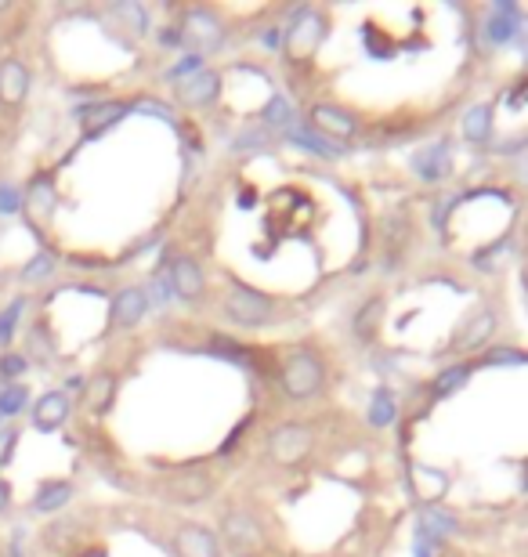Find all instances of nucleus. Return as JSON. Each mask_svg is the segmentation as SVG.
<instances>
[{"label": "nucleus", "mask_w": 528, "mask_h": 557, "mask_svg": "<svg viewBox=\"0 0 528 557\" xmlns=\"http://www.w3.org/2000/svg\"><path fill=\"white\" fill-rule=\"evenodd\" d=\"M69 420V395L66 391H48V395H40V402L33 406V427L51 435L58 427Z\"/></svg>", "instance_id": "8"}, {"label": "nucleus", "mask_w": 528, "mask_h": 557, "mask_svg": "<svg viewBox=\"0 0 528 557\" xmlns=\"http://www.w3.org/2000/svg\"><path fill=\"white\" fill-rule=\"evenodd\" d=\"M22 308H26V301H15L4 308V315H0V344H8L11 333H15V322H19Z\"/></svg>", "instance_id": "30"}, {"label": "nucleus", "mask_w": 528, "mask_h": 557, "mask_svg": "<svg viewBox=\"0 0 528 557\" xmlns=\"http://www.w3.org/2000/svg\"><path fill=\"white\" fill-rule=\"evenodd\" d=\"M264 123H268V127H286V123H290V105L279 95H275L272 102H268V109H264Z\"/></svg>", "instance_id": "31"}, {"label": "nucleus", "mask_w": 528, "mask_h": 557, "mask_svg": "<svg viewBox=\"0 0 528 557\" xmlns=\"http://www.w3.org/2000/svg\"><path fill=\"white\" fill-rule=\"evenodd\" d=\"M51 272H55V257L37 254L26 268H22V279H26V283H40V279H48Z\"/></svg>", "instance_id": "28"}, {"label": "nucleus", "mask_w": 528, "mask_h": 557, "mask_svg": "<svg viewBox=\"0 0 528 557\" xmlns=\"http://www.w3.org/2000/svg\"><path fill=\"white\" fill-rule=\"evenodd\" d=\"M528 362V355H521L518 348H496L485 355V366H521Z\"/></svg>", "instance_id": "29"}, {"label": "nucleus", "mask_w": 528, "mask_h": 557, "mask_svg": "<svg viewBox=\"0 0 528 557\" xmlns=\"http://www.w3.org/2000/svg\"><path fill=\"white\" fill-rule=\"evenodd\" d=\"M217 91H221V76L210 73V69H203V73L189 76V80L181 84L178 98H181V102H185V105H189V109H203V105L214 102Z\"/></svg>", "instance_id": "13"}, {"label": "nucleus", "mask_w": 528, "mask_h": 557, "mask_svg": "<svg viewBox=\"0 0 528 557\" xmlns=\"http://www.w3.org/2000/svg\"><path fill=\"white\" fill-rule=\"evenodd\" d=\"M113 398H116V377L113 373H98L84 391V402L91 413H109L113 409Z\"/></svg>", "instance_id": "18"}, {"label": "nucleus", "mask_w": 528, "mask_h": 557, "mask_svg": "<svg viewBox=\"0 0 528 557\" xmlns=\"http://www.w3.org/2000/svg\"><path fill=\"white\" fill-rule=\"evenodd\" d=\"M145 312H149V297L138 286H127V290H120L113 297V326L131 330V326H138L145 319Z\"/></svg>", "instance_id": "11"}, {"label": "nucleus", "mask_w": 528, "mask_h": 557, "mask_svg": "<svg viewBox=\"0 0 528 557\" xmlns=\"http://www.w3.org/2000/svg\"><path fill=\"white\" fill-rule=\"evenodd\" d=\"M131 113V105L123 102H102L95 109H87L84 113V127H87V138H98L102 131H109L113 123H120V116Z\"/></svg>", "instance_id": "16"}, {"label": "nucleus", "mask_w": 528, "mask_h": 557, "mask_svg": "<svg viewBox=\"0 0 528 557\" xmlns=\"http://www.w3.org/2000/svg\"><path fill=\"white\" fill-rule=\"evenodd\" d=\"M0 369H4V377H15V373H22V369H26V359H19V355H4Z\"/></svg>", "instance_id": "35"}, {"label": "nucleus", "mask_w": 528, "mask_h": 557, "mask_svg": "<svg viewBox=\"0 0 528 557\" xmlns=\"http://www.w3.org/2000/svg\"><path fill=\"white\" fill-rule=\"evenodd\" d=\"M312 131L330 134V138H344V142H348V138L359 134V116H351L348 109H340V105H315Z\"/></svg>", "instance_id": "5"}, {"label": "nucleus", "mask_w": 528, "mask_h": 557, "mask_svg": "<svg viewBox=\"0 0 528 557\" xmlns=\"http://www.w3.org/2000/svg\"><path fill=\"white\" fill-rule=\"evenodd\" d=\"M474 373V366H467V362H463V366H453V369H445V373H438V377H434V398H449V395H456V391L463 388V384H467V377H471Z\"/></svg>", "instance_id": "25"}, {"label": "nucleus", "mask_w": 528, "mask_h": 557, "mask_svg": "<svg viewBox=\"0 0 528 557\" xmlns=\"http://www.w3.org/2000/svg\"><path fill=\"white\" fill-rule=\"evenodd\" d=\"M210 496V478L207 474H181L170 482V500H181V503H199Z\"/></svg>", "instance_id": "19"}, {"label": "nucleus", "mask_w": 528, "mask_h": 557, "mask_svg": "<svg viewBox=\"0 0 528 557\" xmlns=\"http://www.w3.org/2000/svg\"><path fill=\"white\" fill-rule=\"evenodd\" d=\"M312 445L315 438L308 424H279L272 431V438H268V456L279 467H297L304 456L312 453Z\"/></svg>", "instance_id": "3"}, {"label": "nucleus", "mask_w": 528, "mask_h": 557, "mask_svg": "<svg viewBox=\"0 0 528 557\" xmlns=\"http://www.w3.org/2000/svg\"><path fill=\"white\" fill-rule=\"evenodd\" d=\"M398 420V402L387 388H380L369 402V424L373 427H391Z\"/></svg>", "instance_id": "24"}, {"label": "nucleus", "mask_w": 528, "mask_h": 557, "mask_svg": "<svg viewBox=\"0 0 528 557\" xmlns=\"http://www.w3.org/2000/svg\"><path fill=\"white\" fill-rule=\"evenodd\" d=\"M174 554L178 557H221V539L203 525H181L174 532Z\"/></svg>", "instance_id": "6"}, {"label": "nucleus", "mask_w": 528, "mask_h": 557, "mask_svg": "<svg viewBox=\"0 0 528 557\" xmlns=\"http://www.w3.org/2000/svg\"><path fill=\"white\" fill-rule=\"evenodd\" d=\"M492 330H496V312H492V308H481V312H474L471 319L460 326V333L453 337V351L481 348V344L492 337Z\"/></svg>", "instance_id": "10"}, {"label": "nucleus", "mask_w": 528, "mask_h": 557, "mask_svg": "<svg viewBox=\"0 0 528 557\" xmlns=\"http://www.w3.org/2000/svg\"><path fill=\"white\" fill-rule=\"evenodd\" d=\"M264 44H268V48H279V29H272V33L264 37Z\"/></svg>", "instance_id": "37"}, {"label": "nucleus", "mask_w": 528, "mask_h": 557, "mask_svg": "<svg viewBox=\"0 0 528 557\" xmlns=\"http://www.w3.org/2000/svg\"><path fill=\"white\" fill-rule=\"evenodd\" d=\"M29 91V73L22 66L19 58H8V62H0V98L8 105H19Z\"/></svg>", "instance_id": "14"}, {"label": "nucleus", "mask_w": 528, "mask_h": 557, "mask_svg": "<svg viewBox=\"0 0 528 557\" xmlns=\"http://www.w3.org/2000/svg\"><path fill=\"white\" fill-rule=\"evenodd\" d=\"M225 315L243 330H261V326H272L275 319V301L257 293L254 286L232 283V293L225 301Z\"/></svg>", "instance_id": "2"}, {"label": "nucleus", "mask_w": 528, "mask_h": 557, "mask_svg": "<svg viewBox=\"0 0 528 557\" xmlns=\"http://www.w3.org/2000/svg\"><path fill=\"white\" fill-rule=\"evenodd\" d=\"M196 73H203V58L199 55H189L181 66H174L170 69V80H181V76H196Z\"/></svg>", "instance_id": "32"}, {"label": "nucleus", "mask_w": 528, "mask_h": 557, "mask_svg": "<svg viewBox=\"0 0 528 557\" xmlns=\"http://www.w3.org/2000/svg\"><path fill=\"white\" fill-rule=\"evenodd\" d=\"M518 19V4H496L489 22H485V33H489L492 44H510L514 33H518Z\"/></svg>", "instance_id": "15"}, {"label": "nucleus", "mask_w": 528, "mask_h": 557, "mask_svg": "<svg viewBox=\"0 0 528 557\" xmlns=\"http://www.w3.org/2000/svg\"><path fill=\"white\" fill-rule=\"evenodd\" d=\"M170 290L189 304H196L203 297L207 283H203V272H199V265L192 257H174V265H170Z\"/></svg>", "instance_id": "7"}, {"label": "nucleus", "mask_w": 528, "mask_h": 557, "mask_svg": "<svg viewBox=\"0 0 528 557\" xmlns=\"http://www.w3.org/2000/svg\"><path fill=\"white\" fill-rule=\"evenodd\" d=\"M26 388L22 384H8V388L0 391V416H15L26 409Z\"/></svg>", "instance_id": "27"}, {"label": "nucleus", "mask_w": 528, "mask_h": 557, "mask_svg": "<svg viewBox=\"0 0 528 557\" xmlns=\"http://www.w3.org/2000/svg\"><path fill=\"white\" fill-rule=\"evenodd\" d=\"M4 507H8V485L0 482V510H4Z\"/></svg>", "instance_id": "38"}, {"label": "nucleus", "mask_w": 528, "mask_h": 557, "mask_svg": "<svg viewBox=\"0 0 528 557\" xmlns=\"http://www.w3.org/2000/svg\"><path fill=\"white\" fill-rule=\"evenodd\" d=\"M322 40H326V19H322L319 11L304 8L301 15H297V22L290 26V33H286V58H290V62L312 58Z\"/></svg>", "instance_id": "4"}, {"label": "nucleus", "mask_w": 528, "mask_h": 557, "mask_svg": "<svg viewBox=\"0 0 528 557\" xmlns=\"http://www.w3.org/2000/svg\"><path fill=\"white\" fill-rule=\"evenodd\" d=\"M449 163H453V145L438 142V145H431V149L416 152L413 170H416V178H420V181L434 185V181H442L445 174H449Z\"/></svg>", "instance_id": "9"}, {"label": "nucleus", "mask_w": 528, "mask_h": 557, "mask_svg": "<svg viewBox=\"0 0 528 557\" xmlns=\"http://www.w3.org/2000/svg\"><path fill=\"white\" fill-rule=\"evenodd\" d=\"M26 207L37 221H48L55 214V181L51 178H37L26 189Z\"/></svg>", "instance_id": "17"}, {"label": "nucleus", "mask_w": 528, "mask_h": 557, "mask_svg": "<svg viewBox=\"0 0 528 557\" xmlns=\"http://www.w3.org/2000/svg\"><path fill=\"white\" fill-rule=\"evenodd\" d=\"M384 312H387L384 297H373V301L362 304L359 312H355V326H351V330H355V337H359V340H373V337H377Z\"/></svg>", "instance_id": "20"}, {"label": "nucleus", "mask_w": 528, "mask_h": 557, "mask_svg": "<svg viewBox=\"0 0 528 557\" xmlns=\"http://www.w3.org/2000/svg\"><path fill=\"white\" fill-rule=\"evenodd\" d=\"M290 142L301 145V149H308V152H315V156H326V160H340V156H344V149H337V145L326 142V138L315 131H293Z\"/></svg>", "instance_id": "26"}, {"label": "nucleus", "mask_w": 528, "mask_h": 557, "mask_svg": "<svg viewBox=\"0 0 528 557\" xmlns=\"http://www.w3.org/2000/svg\"><path fill=\"white\" fill-rule=\"evenodd\" d=\"M525 246H528V221H525Z\"/></svg>", "instance_id": "39"}, {"label": "nucleus", "mask_w": 528, "mask_h": 557, "mask_svg": "<svg viewBox=\"0 0 528 557\" xmlns=\"http://www.w3.org/2000/svg\"><path fill=\"white\" fill-rule=\"evenodd\" d=\"M514 174H518V181H521V185H528V152H525V156H521V160H518V167H514Z\"/></svg>", "instance_id": "36"}, {"label": "nucleus", "mask_w": 528, "mask_h": 557, "mask_svg": "<svg viewBox=\"0 0 528 557\" xmlns=\"http://www.w3.org/2000/svg\"><path fill=\"white\" fill-rule=\"evenodd\" d=\"M225 539L232 543V550L243 557L261 543V529H257V521L250 518V514L232 510V514H225Z\"/></svg>", "instance_id": "12"}, {"label": "nucleus", "mask_w": 528, "mask_h": 557, "mask_svg": "<svg viewBox=\"0 0 528 557\" xmlns=\"http://www.w3.org/2000/svg\"><path fill=\"white\" fill-rule=\"evenodd\" d=\"M492 134V109L489 105H471L467 113H463V138L474 145H485Z\"/></svg>", "instance_id": "21"}, {"label": "nucleus", "mask_w": 528, "mask_h": 557, "mask_svg": "<svg viewBox=\"0 0 528 557\" xmlns=\"http://www.w3.org/2000/svg\"><path fill=\"white\" fill-rule=\"evenodd\" d=\"M69 500H73V485H69V482H48V485H40L37 500H33V510H40V514H51V510L66 507Z\"/></svg>", "instance_id": "23"}, {"label": "nucleus", "mask_w": 528, "mask_h": 557, "mask_svg": "<svg viewBox=\"0 0 528 557\" xmlns=\"http://www.w3.org/2000/svg\"><path fill=\"white\" fill-rule=\"evenodd\" d=\"M15 445H19V435H15L11 427H4V431H0V467H4V463L11 460V453H15Z\"/></svg>", "instance_id": "34"}, {"label": "nucleus", "mask_w": 528, "mask_h": 557, "mask_svg": "<svg viewBox=\"0 0 528 557\" xmlns=\"http://www.w3.org/2000/svg\"><path fill=\"white\" fill-rule=\"evenodd\" d=\"M217 29L221 26H217V19L210 15V11L199 8V11H189V15H185V37L196 40V44H207L210 48V44L217 40Z\"/></svg>", "instance_id": "22"}, {"label": "nucleus", "mask_w": 528, "mask_h": 557, "mask_svg": "<svg viewBox=\"0 0 528 557\" xmlns=\"http://www.w3.org/2000/svg\"><path fill=\"white\" fill-rule=\"evenodd\" d=\"M322 384H326V366H322L319 355H312V351H293V355H286L283 369H279V388L286 391V398L304 402V398L319 395Z\"/></svg>", "instance_id": "1"}, {"label": "nucleus", "mask_w": 528, "mask_h": 557, "mask_svg": "<svg viewBox=\"0 0 528 557\" xmlns=\"http://www.w3.org/2000/svg\"><path fill=\"white\" fill-rule=\"evenodd\" d=\"M15 210H19V189L0 185V214H15Z\"/></svg>", "instance_id": "33"}]
</instances>
